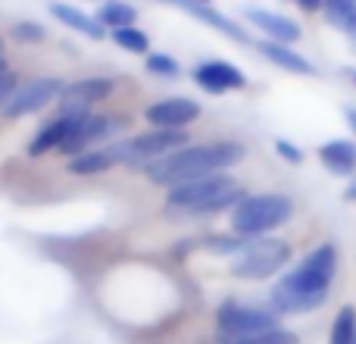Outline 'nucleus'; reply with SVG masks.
Wrapping results in <instances>:
<instances>
[{
    "instance_id": "nucleus-1",
    "label": "nucleus",
    "mask_w": 356,
    "mask_h": 344,
    "mask_svg": "<svg viewBox=\"0 0 356 344\" xmlns=\"http://www.w3.org/2000/svg\"><path fill=\"white\" fill-rule=\"evenodd\" d=\"M334 269H338L334 244H319L275 285L272 307L278 313H307V310L322 307L328 297V288H332Z\"/></svg>"
},
{
    "instance_id": "nucleus-2",
    "label": "nucleus",
    "mask_w": 356,
    "mask_h": 344,
    "mask_svg": "<svg viewBox=\"0 0 356 344\" xmlns=\"http://www.w3.org/2000/svg\"><path fill=\"white\" fill-rule=\"evenodd\" d=\"M238 160H244V148H241L238 141L188 144V148L175 150V154H166V157H160V160L147 163L144 172H147L150 182L175 188V185L194 182V178L216 175V172L234 166Z\"/></svg>"
},
{
    "instance_id": "nucleus-3",
    "label": "nucleus",
    "mask_w": 356,
    "mask_h": 344,
    "mask_svg": "<svg viewBox=\"0 0 356 344\" xmlns=\"http://www.w3.org/2000/svg\"><path fill=\"white\" fill-rule=\"evenodd\" d=\"M169 207L184 210V213H219L225 207H238L244 201V191L225 172H216L207 178H194V182H184L169 188Z\"/></svg>"
},
{
    "instance_id": "nucleus-4",
    "label": "nucleus",
    "mask_w": 356,
    "mask_h": 344,
    "mask_svg": "<svg viewBox=\"0 0 356 344\" xmlns=\"http://www.w3.org/2000/svg\"><path fill=\"white\" fill-rule=\"evenodd\" d=\"M294 216V201L288 194H250L234 207L232 213V226L241 238H259V235H269L272 228L284 226V222Z\"/></svg>"
},
{
    "instance_id": "nucleus-5",
    "label": "nucleus",
    "mask_w": 356,
    "mask_h": 344,
    "mask_svg": "<svg viewBox=\"0 0 356 344\" xmlns=\"http://www.w3.org/2000/svg\"><path fill=\"white\" fill-rule=\"evenodd\" d=\"M291 247L278 238H247L232 263V276L238 279H269L282 266H288Z\"/></svg>"
},
{
    "instance_id": "nucleus-6",
    "label": "nucleus",
    "mask_w": 356,
    "mask_h": 344,
    "mask_svg": "<svg viewBox=\"0 0 356 344\" xmlns=\"http://www.w3.org/2000/svg\"><path fill=\"white\" fill-rule=\"evenodd\" d=\"M113 148H116L119 163H131V166L144 169L147 163L160 160V157L188 148V135L178 129H154V132H144V135L125 138V141H113Z\"/></svg>"
},
{
    "instance_id": "nucleus-7",
    "label": "nucleus",
    "mask_w": 356,
    "mask_h": 344,
    "mask_svg": "<svg viewBox=\"0 0 356 344\" xmlns=\"http://www.w3.org/2000/svg\"><path fill=\"white\" fill-rule=\"evenodd\" d=\"M216 326L225 338H247V335H259L278 329V320L263 307H250V304L225 301L216 310Z\"/></svg>"
},
{
    "instance_id": "nucleus-8",
    "label": "nucleus",
    "mask_w": 356,
    "mask_h": 344,
    "mask_svg": "<svg viewBox=\"0 0 356 344\" xmlns=\"http://www.w3.org/2000/svg\"><path fill=\"white\" fill-rule=\"evenodd\" d=\"M125 129V119L113 116V113H91L88 110L85 116L79 119L75 132L69 135V141L60 148V154H69V157H81L94 148H104V141H110L113 135Z\"/></svg>"
},
{
    "instance_id": "nucleus-9",
    "label": "nucleus",
    "mask_w": 356,
    "mask_h": 344,
    "mask_svg": "<svg viewBox=\"0 0 356 344\" xmlns=\"http://www.w3.org/2000/svg\"><path fill=\"white\" fill-rule=\"evenodd\" d=\"M66 91L60 79H35V81H25L13 91V97L3 104V116L6 119H19L25 113H35V110H44L50 100H56L60 94Z\"/></svg>"
},
{
    "instance_id": "nucleus-10",
    "label": "nucleus",
    "mask_w": 356,
    "mask_h": 344,
    "mask_svg": "<svg viewBox=\"0 0 356 344\" xmlns=\"http://www.w3.org/2000/svg\"><path fill=\"white\" fill-rule=\"evenodd\" d=\"M147 123L154 125V129H178L181 132L188 123H194L197 116H200V104L191 97H166L160 100V104L147 107Z\"/></svg>"
},
{
    "instance_id": "nucleus-11",
    "label": "nucleus",
    "mask_w": 356,
    "mask_h": 344,
    "mask_svg": "<svg viewBox=\"0 0 356 344\" xmlns=\"http://www.w3.org/2000/svg\"><path fill=\"white\" fill-rule=\"evenodd\" d=\"M85 113L88 110H63V113H56V116L35 135V141L29 144V154L41 157V154H47V150H60L63 144L69 141V135L75 132V125H79V119L85 116Z\"/></svg>"
},
{
    "instance_id": "nucleus-12",
    "label": "nucleus",
    "mask_w": 356,
    "mask_h": 344,
    "mask_svg": "<svg viewBox=\"0 0 356 344\" xmlns=\"http://www.w3.org/2000/svg\"><path fill=\"white\" fill-rule=\"evenodd\" d=\"M194 81L200 88H207V91H213V94L234 91V88H244L247 85L244 72H241L234 63H228V60H207V63H200V66L194 69Z\"/></svg>"
},
{
    "instance_id": "nucleus-13",
    "label": "nucleus",
    "mask_w": 356,
    "mask_h": 344,
    "mask_svg": "<svg viewBox=\"0 0 356 344\" xmlns=\"http://www.w3.org/2000/svg\"><path fill=\"white\" fill-rule=\"evenodd\" d=\"M163 3L178 6V10H184L188 16L200 19L203 25H209V29H216V31H222V35L234 38V41H241V44H253L250 38H247V31L241 29V25L234 22V19H228V16H222V13H216L209 3H197V0H163Z\"/></svg>"
},
{
    "instance_id": "nucleus-14",
    "label": "nucleus",
    "mask_w": 356,
    "mask_h": 344,
    "mask_svg": "<svg viewBox=\"0 0 356 344\" xmlns=\"http://www.w3.org/2000/svg\"><path fill=\"white\" fill-rule=\"evenodd\" d=\"M113 88H116V81H113V79H81V81H72V85H66V91L60 94L63 110H88L91 104L110 97Z\"/></svg>"
},
{
    "instance_id": "nucleus-15",
    "label": "nucleus",
    "mask_w": 356,
    "mask_h": 344,
    "mask_svg": "<svg viewBox=\"0 0 356 344\" xmlns=\"http://www.w3.org/2000/svg\"><path fill=\"white\" fill-rule=\"evenodd\" d=\"M244 16L250 19L263 35H269L272 41H278V44H294L297 38H300V25H297L294 19L282 16V13H269V10H257V6H250Z\"/></svg>"
},
{
    "instance_id": "nucleus-16",
    "label": "nucleus",
    "mask_w": 356,
    "mask_h": 344,
    "mask_svg": "<svg viewBox=\"0 0 356 344\" xmlns=\"http://www.w3.org/2000/svg\"><path fill=\"white\" fill-rule=\"evenodd\" d=\"M50 16H56L63 25H69L72 31L91 38V41H104V38H106V29L100 25V19L91 16V13H85V10H79V6L54 3V6H50Z\"/></svg>"
},
{
    "instance_id": "nucleus-17",
    "label": "nucleus",
    "mask_w": 356,
    "mask_h": 344,
    "mask_svg": "<svg viewBox=\"0 0 356 344\" xmlns=\"http://www.w3.org/2000/svg\"><path fill=\"white\" fill-rule=\"evenodd\" d=\"M259 54L266 56V60H272L275 66L288 69V72H297V75H316V66L307 60V56H300L291 44H278V41H257Z\"/></svg>"
},
{
    "instance_id": "nucleus-18",
    "label": "nucleus",
    "mask_w": 356,
    "mask_h": 344,
    "mask_svg": "<svg viewBox=\"0 0 356 344\" xmlns=\"http://www.w3.org/2000/svg\"><path fill=\"white\" fill-rule=\"evenodd\" d=\"M319 160L325 163V169L334 172V175H353L356 172V144L344 141V138L328 141L319 148Z\"/></svg>"
},
{
    "instance_id": "nucleus-19",
    "label": "nucleus",
    "mask_w": 356,
    "mask_h": 344,
    "mask_svg": "<svg viewBox=\"0 0 356 344\" xmlns=\"http://www.w3.org/2000/svg\"><path fill=\"white\" fill-rule=\"evenodd\" d=\"M113 166H119V157H116V148H113V141H110V144H104V148H94L81 157H72L69 172H75V175H94V172H106Z\"/></svg>"
},
{
    "instance_id": "nucleus-20",
    "label": "nucleus",
    "mask_w": 356,
    "mask_h": 344,
    "mask_svg": "<svg viewBox=\"0 0 356 344\" xmlns=\"http://www.w3.org/2000/svg\"><path fill=\"white\" fill-rule=\"evenodd\" d=\"M97 19L104 29L116 31V29H129V25H135L138 19V10L131 3H122V0H110V3H104L97 10Z\"/></svg>"
},
{
    "instance_id": "nucleus-21",
    "label": "nucleus",
    "mask_w": 356,
    "mask_h": 344,
    "mask_svg": "<svg viewBox=\"0 0 356 344\" xmlns=\"http://www.w3.org/2000/svg\"><path fill=\"white\" fill-rule=\"evenodd\" d=\"M328 344H356V310L353 307H344L338 316H334Z\"/></svg>"
},
{
    "instance_id": "nucleus-22",
    "label": "nucleus",
    "mask_w": 356,
    "mask_h": 344,
    "mask_svg": "<svg viewBox=\"0 0 356 344\" xmlns=\"http://www.w3.org/2000/svg\"><path fill=\"white\" fill-rule=\"evenodd\" d=\"M113 41H116L122 50H129V54H147V47H150V38L144 35V31H138L135 25L116 29L113 31Z\"/></svg>"
},
{
    "instance_id": "nucleus-23",
    "label": "nucleus",
    "mask_w": 356,
    "mask_h": 344,
    "mask_svg": "<svg viewBox=\"0 0 356 344\" xmlns=\"http://www.w3.org/2000/svg\"><path fill=\"white\" fill-rule=\"evenodd\" d=\"M356 16V0H325V19L338 29H347V22Z\"/></svg>"
},
{
    "instance_id": "nucleus-24",
    "label": "nucleus",
    "mask_w": 356,
    "mask_h": 344,
    "mask_svg": "<svg viewBox=\"0 0 356 344\" xmlns=\"http://www.w3.org/2000/svg\"><path fill=\"white\" fill-rule=\"evenodd\" d=\"M222 344H297V338L284 329H269V332L247 335V338H225Z\"/></svg>"
},
{
    "instance_id": "nucleus-25",
    "label": "nucleus",
    "mask_w": 356,
    "mask_h": 344,
    "mask_svg": "<svg viewBox=\"0 0 356 344\" xmlns=\"http://www.w3.org/2000/svg\"><path fill=\"white\" fill-rule=\"evenodd\" d=\"M147 69L154 75H163V79H178V72H181V66H178L169 54H150L147 56Z\"/></svg>"
},
{
    "instance_id": "nucleus-26",
    "label": "nucleus",
    "mask_w": 356,
    "mask_h": 344,
    "mask_svg": "<svg viewBox=\"0 0 356 344\" xmlns=\"http://www.w3.org/2000/svg\"><path fill=\"white\" fill-rule=\"evenodd\" d=\"M13 38L25 44H38V41H44V29L35 22H19V25H13Z\"/></svg>"
},
{
    "instance_id": "nucleus-27",
    "label": "nucleus",
    "mask_w": 356,
    "mask_h": 344,
    "mask_svg": "<svg viewBox=\"0 0 356 344\" xmlns=\"http://www.w3.org/2000/svg\"><path fill=\"white\" fill-rule=\"evenodd\" d=\"M16 75H13V72H3V75H0V110H3V104H6V100H10L13 97V91H16Z\"/></svg>"
},
{
    "instance_id": "nucleus-28",
    "label": "nucleus",
    "mask_w": 356,
    "mask_h": 344,
    "mask_svg": "<svg viewBox=\"0 0 356 344\" xmlns=\"http://www.w3.org/2000/svg\"><path fill=\"white\" fill-rule=\"evenodd\" d=\"M275 148H278V154L284 157V160H291V163H300L303 160V154L297 148H291L288 141H275Z\"/></svg>"
},
{
    "instance_id": "nucleus-29",
    "label": "nucleus",
    "mask_w": 356,
    "mask_h": 344,
    "mask_svg": "<svg viewBox=\"0 0 356 344\" xmlns=\"http://www.w3.org/2000/svg\"><path fill=\"white\" fill-rule=\"evenodd\" d=\"M300 10H307V13H316V10H322L325 6V0H294Z\"/></svg>"
},
{
    "instance_id": "nucleus-30",
    "label": "nucleus",
    "mask_w": 356,
    "mask_h": 344,
    "mask_svg": "<svg viewBox=\"0 0 356 344\" xmlns=\"http://www.w3.org/2000/svg\"><path fill=\"white\" fill-rule=\"evenodd\" d=\"M344 31H347V35H350V41L356 44V16L350 19V22H347V29H344Z\"/></svg>"
},
{
    "instance_id": "nucleus-31",
    "label": "nucleus",
    "mask_w": 356,
    "mask_h": 344,
    "mask_svg": "<svg viewBox=\"0 0 356 344\" xmlns=\"http://www.w3.org/2000/svg\"><path fill=\"white\" fill-rule=\"evenodd\" d=\"M347 201H356V182L350 185V188H347Z\"/></svg>"
},
{
    "instance_id": "nucleus-32",
    "label": "nucleus",
    "mask_w": 356,
    "mask_h": 344,
    "mask_svg": "<svg viewBox=\"0 0 356 344\" xmlns=\"http://www.w3.org/2000/svg\"><path fill=\"white\" fill-rule=\"evenodd\" d=\"M347 119H350V125L356 129V110H347Z\"/></svg>"
},
{
    "instance_id": "nucleus-33",
    "label": "nucleus",
    "mask_w": 356,
    "mask_h": 344,
    "mask_svg": "<svg viewBox=\"0 0 356 344\" xmlns=\"http://www.w3.org/2000/svg\"><path fill=\"white\" fill-rule=\"evenodd\" d=\"M3 72H10V66H6V60L0 56V75H3Z\"/></svg>"
},
{
    "instance_id": "nucleus-34",
    "label": "nucleus",
    "mask_w": 356,
    "mask_h": 344,
    "mask_svg": "<svg viewBox=\"0 0 356 344\" xmlns=\"http://www.w3.org/2000/svg\"><path fill=\"white\" fill-rule=\"evenodd\" d=\"M197 3H209V0H197Z\"/></svg>"
},
{
    "instance_id": "nucleus-35",
    "label": "nucleus",
    "mask_w": 356,
    "mask_h": 344,
    "mask_svg": "<svg viewBox=\"0 0 356 344\" xmlns=\"http://www.w3.org/2000/svg\"><path fill=\"white\" fill-rule=\"evenodd\" d=\"M0 56H3V44H0Z\"/></svg>"
},
{
    "instance_id": "nucleus-36",
    "label": "nucleus",
    "mask_w": 356,
    "mask_h": 344,
    "mask_svg": "<svg viewBox=\"0 0 356 344\" xmlns=\"http://www.w3.org/2000/svg\"><path fill=\"white\" fill-rule=\"evenodd\" d=\"M353 81H356V72H353Z\"/></svg>"
}]
</instances>
